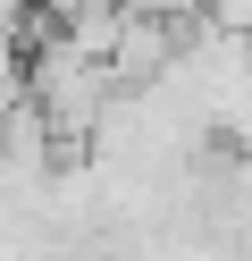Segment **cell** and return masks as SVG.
Returning <instances> with one entry per match:
<instances>
[{
    "mask_svg": "<svg viewBox=\"0 0 252 261\" xmlns=\"http://www.w3.org/2000/svg\"><path fill=\"white\" fill-rule=\"evenodd\" d=\"M50 9V25H93V17H118L126 0H42Z\"/></svg>",
    "mask_w": 252,
    "mask_h": 261,
    "instance_id": "obj_1",
    "label": "cell"
},
{
    "mask_svg": "<svg viewBox=\"0 0 252 261\" xmlns=\"http://www.w3.org/2000/svg\"><path fill=\"white\" fill-rule=\"evenodd\" d=\"M134 17H168V25H193L202 17V0H126Z\"/></svg>",
    "mask_w": 252,
    "mask_h": 261,
    "instance_id": "obj_2",
    "label": "cell"
}]
</instances>
